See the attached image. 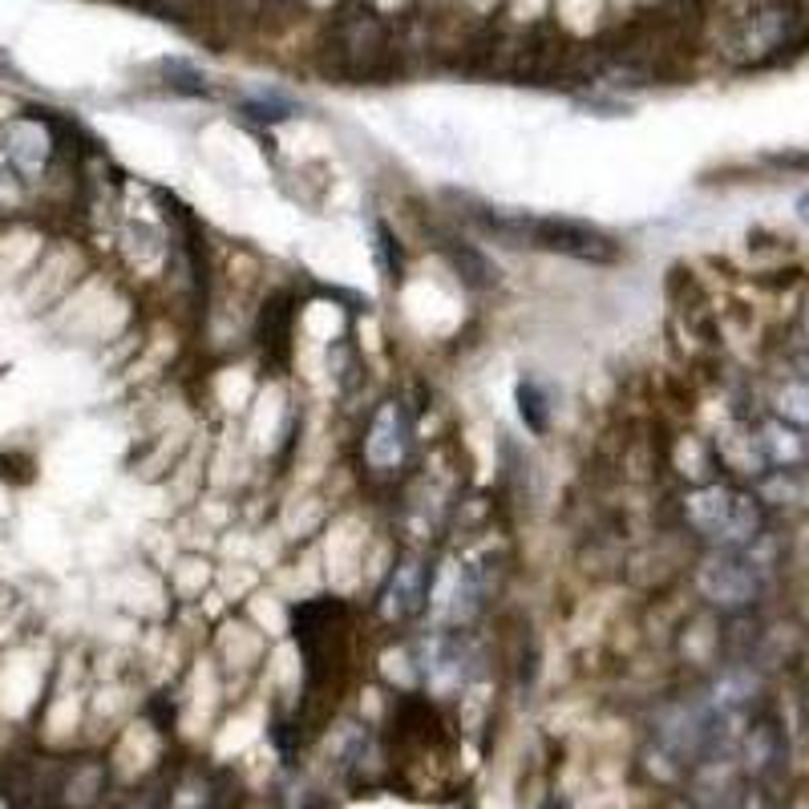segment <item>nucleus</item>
Instances as JSON below:
<instances>
[{
	"label": "nucleus",
	"instance_id": "nucleus-1",
	"mask_svg": "<svg viewBox=\"0 0 809 809\" xmlns=\"http://www.w3.org/2000/svg\"><path fill=\"white\" fill-rule=\"evenodd\" d=\"M469 223L486 239L507 243V248H535L550 255H571L583 263H616L619 248L599 227L575 219H547V215H519V211H495V206H474Z\"/></svg>",
	"mask_w": 809,
	"mask_h": 809
},
{
	"label": "nucleus",
	"instance_id": "nucleus-2",
	"mask_svg": "<svg viewBox=\"0 0 809 809\" xmlns=\"http://www.w3.org/2000/svg\"><path fill=\"white\" fill-rule=\"evenodd\" d=\"M688 519L697 522L700 531L709 538H721L725 547H749L757 535H761V502L733 486H709L692 495L688 502Z\"/></svg>",
	"mask_w": 809,
	"mask_h": 809
},
{
	"label": "nucleus",
	"instance_id": "nucleus-3",
	"mask_svg": "<svg viewBox=\"0 0 809 809\" xmlns=\"http://www.w3.org/2000/svg\"><path fill=\"white\" fill-rule=\"evenodd\" d=\"M332 53L348 73H372L389 57V33L372 13H353L336 21Z\"/></svg>",
	"mask_w": 809,
	"mask_h": 809
},
{
	"label": "nucleus",
	"instance_id": "nucleus-4",
	"mask_svg": "<svg viewBox=\"0 0 809 809\" xmlns=\"http://www.w3.org/2000/svg\"><path fill=\"white\" fill-rule=\"evenodd\" d=\"M700 587L704 595L721 607H749L761 595V571L753 562L745 559L737 547H728L725 555H716L704 575H700Z\"/></svg>",
	"mask_w": 809,
	"mask_h": 809
},
{
	"label": "nucleus",
	"instance_id": "nucleus-5",
	"mask_svg": "<svg viewBox=\"0 0 809 809\" xmlns=\"http://www.w3.org/2000/svg\"><path fill=\"white\" fill-rule=\"evenodd\" d=\"M369 462L372 466H397L405 450H409V417L401 409L397 401L381 405V413L372 417V429H369Z\"/></svg>",
	"mask_w": 809,
	"mask_h": 809
},
{
	"label": "nucleus",
	"instance_id": "nucleus-6",
	"mask_svg": "<svg viewBox=\"0 0 809 809\" xmlns=\"http://www.w3.org/2000/svg\"><path fill=\"white\" fill-rule=\"evenodd\" d=\"M429 583H426V567L421 562H401L393 579H389V591H384V611L393 619H413L421 607H426Z\"/></svg>",
	"mask_w": 809,
	"mask_h": 809
},
{
	"label": "nucleus",
	"instance_id": "nucleus-7",
	"mask_svg": "<svg viewBox=\"0 0 809 809\" xmlns=\"http://www.w3.org/2000/svg\"><path fill=\"white\" fill-rule=\"evenodd\" d=\"M519 413H522V421L535 429V433L547 429V405H543V393H538L531 381L519 384Z\"/></svg>",
	"mask_w": 809,
	"mask_h": 809
},
{
	"label": "nucleus",
	"instance_id": "nucleus-8",
	"mask_svg": "<svg viewBox=\"0 0 809 809\" xmlns=\"http://www.w3.org/2000/svg\"><path fill=\"white\" fill-rule=\"evenodd\" d=\"M372 231H377V263H381L384 279H397V275H401V251H397V243H393V231H389L384 223H377Z\"/></svg>",
	"mask_w": 809,
	"mask_h": 809
},
{
	"label": "nucleus",
	"instance_id": "nucleus-9",
	"mask_svg": "<svg viewBox=\"0 0 809 809\" xmlns=\"http://www.w3.org/2000/svg\"><path fill=\"white\" fill-rule=\"evenodd\" d=\"M243 114L248 118H255V122H279V118H288L292 114V106L288 102H279V97H260V102H243Z\"/></svg>",
	"mask_w": 809,
	"mask_h": 809
},
{
	"label": "nucleus",
	"instance_id": "nucleus-10",
	"mask_svg": "<svg viewBox=\"0 0 809 809\" xmlns=\"http://www.w3.org/2000/svg\"><path fill=\"white\" fill-rule=\"evenodd\" d=\"M263 16H272L275 25H288V21H296L304 9V0H260Z\"/></svg>",
	"mask_w": 809,
	"mask_h": 809
},
{
	"label": "nucleus",
	"instance_id": "nucleus-11",
	"mask_svg": "<svg viewBox=\"0 0 809 809\" xmlns=\"http://www.w3.org/2000/svg\"><path fill=\"white\" fill-rule=\"evenodd\" d=\"M782 413L785 417H794L797 426H809V389H789Z\"/></svg>",
	"mask_w": 809,
	"mask_h": 809
},
{
	"label": "nucleus",
	"instance_id": "nucleus-12",
	"mask_svg": "<svg viewBox=\"0 0 809 809\" xmlns=\"http://www.w3.org/2000/svg\"><path fill=\"white\" fill-rule=\"evenodd\" d=\"M797 215H801V219L809 223V191L801 194V199H797Z\"/></svg>",
	"mask_w": 809,
	"mask_h": 809
},
{
	"label": "nucleus",
	"instance_id": "nucleus-13",
	"mask_svg": "<svg viewBox=\"0 0 809 809\" xmlns=\"http://www.w3.org/2000/svg\"><path fill=\"white\" fill-rule=\"evenodd\" d=\"M538 809H562V801H555V797H550V801H543Z\"/></svg>",
	"mask_w": 809,
	"mask_h": 809
},
{
	"label": "nucleus",
	"instance_id": "nucleus-14",
	"mask_svg": "<svg viewBox=\"0 0 809 809\" xmlns=\"http://www.w3.org/2000/svg\"><path fill=\"white\" fill-rule=\"evenodd\" d=\"M466 809H474V806H466Z\"/></svg>",
	"mask_w": 809,
	"mask_h": 809
}]
</instances>
